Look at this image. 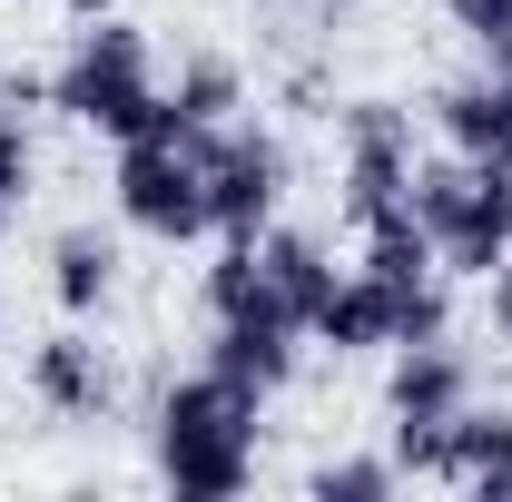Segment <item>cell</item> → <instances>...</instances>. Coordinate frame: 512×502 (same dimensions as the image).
I'll return each mask as SVG.
<instances>
[{
  "instance_id": "6da1fadb",
  "label": "cell",
  "mask_w": 512,
  "mask_h": 502,
  "mask_svg": "<svg viewBox=\"0 0 512 502\" xmlns=\"http://www.w3.org/2000/svg\"><path fill=\"white\" fill-rule=\"evenodd\" d=\"M158 473L188 502H237L256 483V394L197 365L158 394Z\"/></svg>"
},
{
  "instance_id": "7a4b0ae2",
  "label": "cell",
  "mask_w": 512,
  "mask_h": 502,
  "mask_svg": "<svg viewBox=\"0 0 512 502\" xmlns=\"http://www.w3.org/2000/svg\"><path fill=\"white\" fill-rule=\"evenodd\" d=\"M50 109L99 138H138V128H178L168 119V89H158V60H148V30H128L119 10L79 20L69 60L50 69Z\"/></svg>"
},
{
  "instance_id": "3957f363",
  "label": "cell",
  "mask_w": 512,
  "mask_h": 502,
  "mask_svg": "<svg viewBox=\"0 0 512 502\" xmlns=\"http://www.w3.org/2000/svg\"><path fill=\"white\" fill-rule=\"evenodd\" d=\"M414 217L453 276H493L512 256V158H414Z\"/></svg>"
},
{
  "instance_id": "277c9868",
  "label": "cell",
  "mask_w": 512,
  "mask_h": 502,
  "mask_svg": "<svg viewBox=\"0 0 512 502\" xmlns=\"http://www.w3.org/2000/svg\"><path fill=\"white\" fill-rule=\"evenodd\" d=\"M119 217L138 237H158V247H188L207 237V178H197V138L188 128H138L119 138Z\"/></svg>"
},
{
  "instance_id": "5b68a950",
  "label": "cell",
  "mask_w": 512,
  "mask_h": 502,
  "mask_svg": "<svg viewBox=\"0 0 512 502\" xmlns=\"http://www.w3.org/2000/svg\"><path fill=\"white\" fill-rule=\"evenodd\" d=\"M197 178H207V227L217 237H266L276 197H286V148L266 128H197Z\"/></svg>"
},
{
  "instance_id": "8992f818",
  "label": "cell",
  "mask_w": 512,
  "mask_h": 502,
  "mask_svg": "<svg viewBox=\"0 0 512 502\" xmlns=\"http://www.w3.org/2000/svg\"><path fill=\"white\" fill-rule=\"evenodd\" d=\"M335 128H345V217L365 227L384 207H404L414 197V119L394 99H355Z\"/></svg>"
},
{
  "instance_id": "52a82bcc",
  "label": "cell",
  "mask_w": 512,
  "mask_h": 502,
  "mask_svg": "<svg viewBox=\"0 0 512 502\" xmlns=\"http://www.w3.org/2000/svg\"><path fill=\"white\" fill-rule=\"evenodd\" d=\"M473 404V355L424 335V345H394V384H384V414L394 424H453Z\"/></svg>"
},
{
  "instance_id": "ba28073f",
  "label": "cell",
  "mask_w": 512,
  "mask_h": 502,
  "mask_svg": "<svg viewBox=\"0 0 512 502\" xmlns=\"http://www.w3.org/2000/svg\"><path fill=\"white\" fill-rule=\"evenodd\" d=\"M424 286H384V276H335V296L316 306V345H335V355H375V345H404V306H414Z\"/></svg>"
},
{
  "instance_id": "9c48e42d",
  "label": "cell",
  "mask_w": 512,
  "mask_h": 502,
  "mask_svg": "<svg viewBox=\"0 0 512 502\" xmlns=\"http://www.w3.org/2000/svg\"><path fill=\"white\" fill-rule=\"evenodd\" d=\"M207 365L266 404L276 384L296 375V325H286V315H217V325H207Z\"/></svg>"
},
{
  "instance_id": "30bf717a",
  "label": "cell",
  "mask_w": 512,
  "mask_h": 502,
  "mask_svg": "<svg viewBox=\"0 0 512 502\" xmlns=\"http://www.w3.org/2000/svg\"><path fill=\"white\" fill-rule=\"evenodd\" d=\"M434 128H444L463 158H512V50H493L483 79H453L434 99Z\"/></svg>"
},
{
  "instance_id": "8fae6325",
  "label": "cell",
  "mask_w": 512,
  "mask_h": 502,
  "mask_svg": "<svg viewBox=\"0 0 512 502\" xmlns=\"http://www.w3.org/2000/svg\"><path fill=\"white\" fill-rule=\"evenodd\" d=\"M30 394H40L50 414H69V424H99L119 384H109V355H99V345H89L79 325H60V335H50V345L30 355Z\"/></svg>"
},
{
  "instance_id": "7c38bea8",
  "label": "cell",
  "mask_w": 512,
  "mask_h": 502,
  "mask_svg": "<svg viewBox=\"0 0 512 502\" xmlns=\"http://www.w3.org/2000/svg\"><path fill=\"white\" fill-rule=\"evenodd\" d=\"M434 483H463V493H512V414L493 404H463L444 424V473Z\"/></svg>"
},
{
  "instance_id": "4fadbf2b",
  "label": "cell",
  "mask_w": 512,
  "mask_h": 502,
  "mask_svg": "<svg viewBox=\"0 0 512 502\" xmlns=\"http://www.w3.org/2000/svg\"><path fill=\"white\" fill-rule=\"evenodd\" d=\"M256 266H266L276 306L296 315V335H306V325H316V306L335 296V266H325V237H306V227H266V237H256Z\"/></svg>"
},
{
  "instance_id": "5bb4252c",
  "label": "cell",
  "mask_w": 512,
  "mask_h": 502,
  "mask_svg": "<svg viewBox=\"0 0 512 502\" xmlns=\"http://www.w3.org/2000/svg\"><path fill=\"white\" fill-rule=\"evenodd\" d=\"M109 276H119V247L99 227H60L50 237V296H60V315H99L109 306Z\"/></svg>"
},
{
  "instance_id": "9a60e30c",
  "label": "cell",
  "mask_w": 512,
  "mask_h": 502,
  "mask_svg": "<svg viewBox=\"0 0 512 502\" xmlns=\"http://www.w3.org/2000/svg\"><path fill=\"white\" fill-rule=\"evenodd\" d=\"M237 99H247V89H237V69H227V60H188V69H178V89H168V119L197 138V128H227V119H237Z\"/></svg>"
},
{
  "instance_id": "2e32d148",
  "label": "cell",
  "mask_w": 512,
  "mask_h": 502,
  "mask_svg": "<svg viewBox=\"0 0 512 502\" xmlns=\"http://www.w3.org/2000/svg\"><path fill=\"white\" fill-rule=\"evenodd\" d=\"M394 483H404V473H394V453H345V463H316V473H306V493L316 502H384L394 493Z\"/></svg>"
},
{
  "instance_id": "e0dca14e",
  "label": "cell",
  "mask_w": 512,
  "mask_h": 502,
  "mask_svg": "<svg viewBox=\"0 0 512 502\" xmlns=\"http://www.w3.org/2000/svg\"><path fill=\"white\" fill-rule=\"evenodd\" d=\"M20 197H30V128H20L10 99H0V227L20 217Z\"/></svg>"
},
{
  "instance_id": "ac0fdd59",
  "label": "cell",
  "mask_w": 512,
  "mask_h": 502,
  "mask_svg": "<svg viewBox=\"0 0 512 502\" xmlns=\"http://www.w3.org/2000/svg\"><path fill=\"white\" fill-rule=\"evenodd\" d=\"M444 10H453V30H463V40H483V60L512 50V0H444Z\"/></svg>"
},
{
  "instance_id": "d6986e66",
  "label": "cell",
  "mask_w": 512,
  "mask_h": 502,
  "mask_svg": "<svg viewBox=\"0 0 512 502\" xmlns=\"http://www.w3.org/2000/svg\"><path fill=\"white\" fill-rule=\"evenodd\" d=\"M483 286H493V325H503V345H512V256L493 266V276H483Z\"/></svg>"
},
{
  "instance_id": "ffe728a7",
  "label": "cell",
  "mask_w": 512,
  "mask_h": 502,
  "mask_svg": "<svg viewBox=\"0 0 512 502\" xmlns=\"http://www.w3.org/2000/svg\"><path fill=\"white\" fill-rule=\"evenodd\" d=\"M69 10H79V20H99V10H119V0H69Z\"/></svg>"
},
{
  "instance_id": "44dd1931",
  "label": "cell",
  "mask_w": 512,
  "mask_h": 502,
  "mask_svg": "<svg viewBox=\"0 0 512 502\" xmlns=\"http://www.w3.org/2000/svg\"><path fill=\"white\" fill-rule=\"evenodd\" d=\"M325 10H345V0H325Z\"/></svg>"
}]
</instances>
